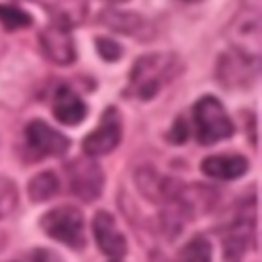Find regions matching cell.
Wrapping results in <instances>:
<instances>
[{
    "instance_id": "obj_3",
    "label": "cell",
    "mask_w": 262,
    "mask_h": 262,
    "mask_svg": "<svg viewBox=\"0 0 262 262\" xmlns=\"http://www.w3.org/2000/svg\"><path fill=\"white\" fill-rule=\"evenodd\" d=\"M41 229L45 235L74 248L80 250L86 244L84 237V217L76 207H57L51 209L49 213H45L39 221Z\"/></svg>"
},
{
    "instance_id": "obj_15",
    "label": "cell",
    "mask_w": 262,
    "mask_h": 262,
    "mask_svg": "<svg viewBox=\"0 0 262 262\" xmlns=\"http://www.w3.org/2000/svg\"><path fill=\"white\" fill-rule=\"evenodd\" d=\"M57 190H59V180L49 170L47 172H39L29 182V196H31L33 203H43V201L51 199Z\"/></svg>"
},
{
    "instance_id": "obj_11",
    "label": "cell",
    "mask_w": 262,
    "mask_h": 262,
    "mask_svg": "<svg viewBox=\"0 0 262 262\" xmlns=\"http://www.w3.org/2000/svg\"><path fill=\"white\" fill-rule=\"evenodd\" d=\"M51 111L55 115V119L63 125H78L86 119L88 106L86 102L66 84H61L55 92H53V100H51Z\"/></svg>"
},
{
    "instance_id": "obj_1",
    "label": "cell",
    "mask_w": 262,
    "mask_h": 262,
    "mask_svg": "<svg viewBox=\"0 0 262 262\" xmlns=\"http://www.w3.org/2000/svg\"><path fill=\"white\" fill-rule=\"evenodd\" d=\"M184 70L182 59L176 53H147L141 55L131 72H129V86L127 94L137 100H151L164 86L174 82Z\"/></svg>"
},
{
    "instance_id": "obj_8",
    "label": "cell",
    "mask_w": 262,
    "mask_h": 262,
    "mask_svg": "<svg viewBox=\"0 0 262 262\" xmlns=\"http://www.w3.org/2000/svg\"><path fill=\"white\" fill-rule=\"evenodd\" d=\"M25 139L27 145L41 156H63L70 147V139L41 119H35L27 125Z\"/></svg>"
},
{
    "instance_id": "obj_17",
    "label": "cell",
    "mask_w": 262,
    "mask_h": 262,
    "mask_svg": "<svg viewBox=\"0 0 262 262\" xmlns=\"http://www.w3.org/2000/svg\"><path fill=\"white\" fill-rule=\"evenodd\" d=\"M33 23L31 14L25 12L23 8L18 6H12V4H0V25H4L6 29H25Z\"/></svg>"
},
{
    "instance_id": "obj_4",
    "label": "cell",
    "mask_w": 262,
    "mask_h": 262,
    "mask_svg": "<svg viewBox=\"0 0 262 262\" xmlns=\"http://www.w3.org/2000/svg\"><path fill=\"white\" fill-rule=\"evenodd\" d=\"M68 178H70V188L72 192L90 203L94 199L100 196L102 186H104V174L100 170V166L92 160H74L68 164L66 168Z\"/></svg>"
},
{
    "instance_id": "obj_10",
    "label": "cell",
    "mask_w": 262,
    "mask_h": 262,
    "mask_svg": "<svg viewBox=\"0 0 262 262\" xmlns=\"http://www.w3.org/2000/svg\"><path fill=\"white\" fill-rule=\"evenodd\" d=\"M92 231L94 239L102 254H106L111 260H121L127 252V242L123 233L117 229V223L108 211H98L92 219Z\"/></svg>"
},
{
    "instance_id": "obj_5",
    "label": "cell",
    "mask_w": 262,
    "mask_h": 262,
    "mask_svg": "<svg viewBox=\"0 0 262 262\" xmlns=\"http://www.w3.org/2000/svg\"><path fill=\"white\" fill-rule=\"evenodd\" d=\"M121 135H123V125H121V115L117 108H106L104 115H102V121L100 125L84 137L82 141V149L86 156L90 158H96V156H104L108 151H113L119 141H121Z\"/></svg>"
},
{
    "instance_id": "obj_22",
    "label": "cell",
    "mask_w": 262,
    "mask_h": 262,
    "mask_svg": "<svg viewBox=\"0 0 262 262\" xmlns=\"http://www.w3.org/2000/svg\"><path fill=\"white\" fill-rule=\"evenodd\" d=\"M113 262H119V260H113Z\"/></svg>"
},
{
    "instance_id": "obj_13",
    "label": "cell",
    "mask_w": 262,
    "mask_h": 262,
    "mask_svg": "<svg viewBox=\"0 0 262 262\" xmlns=\"http://www.w3.org/2000/svg\"><path fill=\"white\" fill-rule=\"evenodd\" d=\"M98 23L113 29L115 33H121V35H133V37H139V39H145L147 37V31H149V23L137 14V12H125V10H113V8H106L98 14Z\"/></svg>"
},
{
    "instance_id": "obj_2",
    "label": "cell",
    "mask_w": 262,
    "mask_h": 262,
    "mask_svg": "<svg viewBox=\"0 0 262 262\" xmlns=\"http://www.w3.org/2000/svg\"><path fill=\"white\" fill-rule=\"evenodd\" d=\"M194 133L196 139L205 145L227 139L233 135V123L225 113L223 104L215 96H203L192 106Z\"/></svg>"
},
{
    "instance_id": "obj_14",
    "label": "cell",
    "mask_w": 262,
    "mask_h": 262,
    "mask_svg": "<svg viewBox=\"0 0 262 262\" xmlns=\"http://www.w3.org/2000/svg\"><path fill=\"white\" fill-rule=\"evenodd\" d=\"M233 49L260 59V20L258 12H246L233 25Z\"/></svg>"
},
{
    "instance_id": "obj_21",
    "label": "cell",
    "mask_w": 262,
    "mask_h": 262,
    "mask_svg": "<svg viewBox=\"0 0 262 262\" xmlns=\"http://www.w3.org/2000/svg\"><path fill=\"white\" fill-rule=\"evenodd\" d=\"M108 2H127V0H108Z\"/></svg>"
},
{
    "instance_id": "obj_18",
    "label": "cell",
    "mask_w": 262,
    "mask_h": 262,
    "mask_svg": "<svg viewBox=\"0 0 262 262\" xmlns=\"http://www.w3.org/2000/svg\"><path fill=\"white\" fill-rule=\"evenodd\" d=\"M18 205V190L12 180L0 176V219L8 217Z\"/></svg>"
},
{
    "instance_id": "obj_16",
    "label": "cell",
    "mask_w": 262,
    "mask_h": 262,
    "mask_svg": "<svg viewBox=\"0 0 262 262\" xmlns=\"http://www.w3.org/2000/svg\"><path fill=\"white\" fill-rule=\"evenodd\" d=\"M211 256H213V250L209 239L205 235H194L190 242H186L180 248L176 262H211Z\"/></svg>"
},
{
    "instance_id": "obj_20",
    "label": "cell",
    "mask_w": 262,
    "mask_h": 262,
    "mask_svg": "<svg viewBox=\"0 0 262 262\" xmlns=\"http://www.w3.org/2000/svg\"><path fill=\"white\" fill-rule=\"evenodd\" d=\"M31 262H63L61 256L47 248H35L31 252Z\"/></svg>"
},
{
    "instance_id": "obj_19",
    "label": "cell",
    "mask_w": 262,
    "mask_h": 262,
    "mask_svg": "<svg viewBox=\"0 0 262 262\" xmlns=\"http://www.w3.org/2000/svg\"><path fill=\"white\" fill-rule=\"evenodd\" d=\"M96 49H98V53H100L106 61H115V59H119V57L123 55L121 45H119L117 41L108 39V37H100V39H96Z\"/></svg>"
},
{
    "instance_id": "obj_6",
    "label": "cell",
    "mask_w": 262,
    "mask_h": 262,
    "mask_svg": "<svg viewBox=\"0 0 262 262\" xmlns=\"http://www.w3.org/2000/svg\"><path fill=\"white\" fill-rule=\"evenodd\" d=\"M258 61V57L246 55L237 49H229L219 57L217 78L223 86H244L256 78Z\"/></svg>"
},
{
    "instance_id": "obj_12",
    "label": "cell",
    "mask_w": 262,
    "mask_h": 262,
    "mask_svg": "<svg viewBox=\"0 0 262 262\" xmlns=\"http://www.w3.org/2000/svg\"><path fill=\"white\" fill-rule=\"evenodd\" d=\"M248 168H250L248 160L237 154H217L201 162L203 174H207L209 178H217V180H235L244 176Z\"/></svg>"
},
{
    "instance_id": "obj_7",
    "label": "cell",
    "mask_w": 262,
    "mask_h": 262,
    "mask_svg": "<svg viewBox=\"0 0 262 262\" xmlns=\"http://www.w3.org/2000/svg\"><path fill=\"white\" fill-rule=\"evenodd\" d=\"M39 43L47 59L57 66H70L76 59V47H74L70 27L63 23L55 20L49 27H45L39 35Z\"/></svg>"
},
{
    "instance_id": "obj_9",
    "label": "cell",
    "mask_w": 262,
    "mask_h": 262,
    "mask_svg": "<svg viewBox=\"0 0 262 262\" xmlns=\"http://www.w3.org/2000/svg\"><path fill=\"white\" fill-rule=\"evenodd\" d=\"M254 244V211L239 215L223 233V258L225 262H242L248 248Z\"/></svg>"
}]
</instances>
